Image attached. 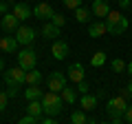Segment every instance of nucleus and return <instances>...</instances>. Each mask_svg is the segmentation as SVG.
<instances>
[{
    "mask_svg": "<svg viewBox=\"0 0 132 124\" xmlns=\"http://www.w3.org/2000/svg\"><path fill=\"white\" fill-rule=\"evenodd\" d=\"M104 22H106V27H108V31L112 36H121L128 31V18L123 13H119V11H110Z\"/></svg>",
    "mask_w": 132,
    "mask_h": 124,
    "instance_id": "obj_1",
    "label": "nucleus"
},
{
    "mask_svg": "<svg viewBox=\"0 0 132 124\" xmlns=\"http://www.w3.org/2000/svg\"><path fill=\"white\" fill-rule=\"evenodd\" d=\"M42 106H44V113L46 115H60L64 111V100H62L60 93L48 91V93L42 95Z\"/></svg>",
    "mask_w": 132,
    "mask_h": 124,
    "instance_id": "obj_2",
    "label": "nucleus"
},
{
    "mask_svg": "<svg viewBox=\"0 0 132 124\" xmlns=\"http://www.w3.org/2000/svg\"><path fill=\"white\" fill-rule=\"evenodd\" d=\"M126 109H128V98L123 95H114V98H108V104H106V111H108V115L114 120V122H119V120L126 115Z\"/></svg>",
    "mask_w": 132,
    "mask_h": 124,
    "instance_id": "obj_3",
    "label": "nucleus"
},
{
    "mask_svg": "<svg viewBox=\"0 0 132 124\" xmlns=\"http://www.w3.org/2000/svg\"><path fill=\"white\" fill-rule=\"evenodd\" d=\"M5 82L9 86H22V84H27V71H24L22 67H11V69H5Z\"/></svg>",
    "mask_w": 132,
    "mask_h": 124,
    "instance_id": "obj_4",
    "label": "nucleus"
},
{
    "mask_svg": "<svg viewBox=\"0 0 132 124\" xmlns=\"http://www.w3.org/2000/svg\"><path fill=\"white\" fill-rule=\"evenodd\" d=\"M18 64L24 69V71H31V69H35V64H38V53L33 51L31 47L22 49V51L18 53Z\"/></svg>",
    "mask_w": 132,
    "mask_h": 124,
    "instance_id": "obj_5",
    "label": "nucleus"
},
{
    "mask_svg": "<svg viewBox=\"0 0 132 124\" xmlns=\"http://www.w3.org/2000/svg\"><path fill=\"white\" fill-rule=\"evenodd\" d=\"M15 40H18V44H24V47H29V44L35 40V29L27 27V24L18 27V29H15Z\"/></svg>",
    "mask_w": 132,
    "mask_h": 124,
    "instance_id": "obj_6",
    "label": "nucleus"
},
{
    "mask_svg": "<svg viewBox=\"0 0 132 124\" xmlns=\"http://www.w3.org/2000/svg\"><path fill=\"white\" fill-rule=\"evenodd\" d=\"M66 86V75L60 71H53L51 75H48V89L55 91V93H62V89Z\"/></svg>",
    "mask_w": 132,
    "mask_h": 124,
    "instance_id": "obj_7",
    "label": "nucleus"
},
{
    "mask_svg": "<svg viewBox=\"0 0 132 124\" xmlns=\"http://www.w3.org/2000/svg\"><path fill=\"white\" fill-rule=\"evenodd\" d=\"M0 27H2V31H9V33H15V29L20 27V20L15 18L13 13H7L0 18Z\"/></svg>",
    "mask_w": 132,
    "mask_h": 124,
    "instance_id": "obj_8",
    "label": "nucleus"
},
{
    "mask_svg": "<svg viewBox=\"0 0 132 124\" xmlns=\"http://www.w3.org/2000/svg\"><path fill=\"white\" fill-rule=\"evenodd\" d=\"M53 7L48 5V2H40V5H35V9H33V16L35 18H40V20H51L53 18Z\"/></svg>",
    "mask_w": 132,
    "mask_h": 124,
    "instance_id": "obj_9",
    "label": "nucleus"
},
{
    "mask_svg": "<svg viewBox=\"0 0 132 124\" xmlns=\"http://www.w3.org/2000/svg\"><path fill=\"white\" fill-rule=\"evenodd\" d=\"M51 53H53L55 60H64V58L68 56V42H64V40L57 38L55 42H53V47H51Z\"/></svg>",
    "mask_w": 132,
    "mask_h": 124,
    "instance_id": "obj_10",
    "label": "nucleus"
},
{
    "mask_svg": "<svg viewBox=\"0 0 132 124\" xmlns=\"http://www.w3.org/2000/svg\"><path fill=\"white\" fill-rule=\"evenodd\" d=\"M90 11H93V16H97V18H106L112 9H110V5L106 0H93V9Z\"/></svg>",
    "mask_w": 132,
    "mask_h": 124,
    "instance_id": "obj_11",
    "label": "nucleus"
},
{
    "mask_svg": "<svg viewBox=\"0 0 132 124\" xmlns=\"http://www.w3.org/2000/svg\"><path fill=\"white\" fill-rule=\"evenodd\" d=\"M68 80L79 84L84 80V67H81V62H73L71 67H68Z\"/></svg>",
    "mask_w": 132,
    "mask_h": 124,
    "instance_id": "obj_12",
    "label": "nucleus"
},
{
    "mask_svg": "<svg viewBox=\"0 0 132 124\" xmlns=\"http://www.w3.org/2000/svg\"><path fill=\"white\" fill-rule=\"evenodd\" d=\"M106 31H108V27H106L104 20H95V22L88 24V36L90 38H101Z\"/></svg>",
    "mask_w": 132,
    "mask_h": 124,
    "instance_id": "obj_13",
    "label": "nucleus"
},
{
    "mask_svg": "<svg viewBox=\"0 0 132 124\" xmlns=\"http://www.w3.org/2000/svg\"><path fill=\"white\" fill-rule=\"evenodd\" d=\"M11 13H13L20 22H24V20L31 16V9H29V5H24V2H15L13 9H11Z\"/></svg>",
    "mask_w": 132,
    "mask_h": 124,
    "instance_id": "obj_14",
    "label": "nucleus"
},
{
    "mask_svg": "<svg viewBox=\"0 0 132 124\" xmlns=\"http://www.w3.org/2000/svg\"><path fill=\"white\" fill-rule=\"evenodd\" d=\"M42 36H44V38H48V40H57V36H60V27L53 24V22H46L42 27Z\"/></svg>",
    "mask_w": 132,
    "mask_h": 124,
    "instance_id": "obj_15",
    "label": "nucleus"
},
{
    "mask_svg": "<svg viewBox=\"0 0 132 124\" xmlns=\"http://www.w3.org/2000/svg\"><path fill=\"white\" fill-rule=\"evenodd\" d=\"M79 104L84 111H95V106H97V95H90V93H86V95L79 98Z\"/></svg>",
    "mask_w": 132,
    "mask_h": 124,
    "instance_id": "obj_16",
    "label": "nucleus"
},
{
    "mask_svg": "<svg viewBox=\"0 0 132 124\" xmlns=\"http://www.w3.org/2000/svg\"><path fill=\"white\" fill-rule=\"evenodd\" d=\"M29 115H33V118H40V115L44 113V106H42V100H29V106H27Z\"/></svg>",
    "mask_w": 132,
    "mask_h": 124,
    "instance_id": "obj_17",
    "label": "nucleus"
},
{
    "mask_svg": "<svg viewBox=\"0 0 132 124\" xmlns=\"http://www.w3.org/2000/svg\"><path fill=\"white\" fill-rule=\"evenodd\" d=\"M42 89H40V84H31L29 86L27 91H24V98H27V100H42Z\"/></svg>",
    "mask_w": 132,
    "mask_h": 124,
    "instance_id": "obj_18",
    "label": "nucleus"
},
{
    "mask_svg": "<svg viewBox=\"0 0 132 124\" xmlns=\"http://www.w3.org/2000/svg\"><path fill=\"white\" fill-rule=\"evenodd\" d=\"M15 47H18V40L11 38V36H5V38L0 40V49H2V51H7V53L15 51Z\"/></svg>",
    "mask_w": 132,
    "mask_h": 124,
    "instance_id": "obj_19",
    "label": "nucleus"
},
{
    "mask_svg": "<svg viewBox=\"0 0 132 124\" xmlns=\"http://www.w3.org/2000/svg\"><path fill=\"white\" fill-rule=\"evenodd\" d=\"M60 95H62V100H64V104H75V100H77V91H75V89H68V86H64Z\"/></svg>",
    "mask_w": 132,
    "mask_h": 124,
    "instance_id": "obj_20",
    "label": "nucleus"
},
{
    "mask_svg": "<svg viewBox=\"0 0 132 124\" xmlns=\"http://www.w3.org/2000/svg\"><path fill=\"white\" fill-rule=\"evenodd\" d=\"M90 16H93L90 9H84V7H77V9H75V20H77V22H88Z\"/></svg>",
    "mask_w": 132,
    "mask_h": 124,
    "instance_id": "obj_21",
    "label": "nucleus"
},
{
    "mask_svg": "<svg viewBox=\"0 0 132 124\" xmlns=\"http://www.w3.org/2000/svg\"><path fill=\"white\" fill-rule=\"evenodd\" d=\"M42 82V73L38 71V69H31V71H27V84H40Z\"/></svg>",
    "mask_w": 132,
    "mask_h": 124,
    "instance_id": "obj_22",
    "label": "nucleus"
},
{
    "mask_svg": "<svg viewBox=\"0 0 132 124\" xmlns=\"http://www.w3.org/2000/svg\"><path fill=\"white\" fill-rule=\"evenodd\" d=\"M90 64H93V67H104V64H106V53H104V51L93 53V58H90Z\"/></svg>",
    "mask_w": 132,
    "mask_h": 124,
    "instance_id": "obj_23",
    "label": "nucleus"
},
{
    "mask_svg": "<svg viewBox=\"0 0 132 124\" xmlns=\"http://www.w3.org/2000/svg\"><path fill=\"white\" fill-rule=\"evenodd\" d=\"M71 122H73V124H86L88 120H86L84 111H73V115H71Z\"/></svg>",
    "mask_w": 132,
    "mask_h": 124,
    "instance_id": "obj_24",
    "label": "nucleus"
},
{
    "mask_svg": "<svg viewBox=\"0 0 132 124\" xmlns=\"http://www.w3.org/2000/svg\"><path fill=\"white\" fill-rule=\"evenodd\" d=\"M126 67H128V64L121 60V58H114V60H112V71H114V73H121V71H126Z\"/></svg>",
    "mask_w": 132,
    "mask_h": 124,
    "instance_id": "obj_25",
    "label": "nucleus"
},
{
    "mask_svg": "<svg viewBox=\"0 0 132 124\" xmlns=\"http://www.w3.org/2000/svg\"><path fill=\"white\" fill-rule=\"evenodd\" d=\"M51 22L53 24H57V27H64V24H66V18H64V16H62V13H53V18H51Z\"/></svg>",
    "mask_w": 132,
    "mask_h": 124,
    "instance_id": "obj_26",
    "label": "nucleus"
},
{
    "mask_svg": "<svg viewBox=\"0 0 132 124\" xmlns=\"http://www.w3.org/2000/svg\"><path fill=\"white\" fill-rule=\"evenodd\" d=\"M62 2H64L66 9H73V11H75L77 7H81V0H62Z\"/></svg>",
    "mask_w": 132,
    "mask_h": 124,
    "instance_id": "obj_27",
    "label": "nucleus"
},
{
    "mask_svg": "<svg viewBox=\"0 0 132 124\" xmlns=\"http://www.w3.org/2000/svg\"><path fill=\"white\" fill-rule=\"evenodd\" d=\"M7 102H9V93H5V91H0V113L7 109Z\"/></svg>",
    "mask_w": 132,
    "mask_h": 124,
    "instance_id": "obj_28",
    "label": "nucleus"
},
{
    "mask_svg": "<svg viewBox=\"0 0 132 124\" xmlns=\"http://www.w3.org/2000/svg\"><path fill=\"white\" fill-rule=\"evenodd\" d=\"M18 124H40V118H33V115H27V118H22Z\"/></svg>",
    "mask_w": 132,
    "mask_h": 124,
    "instance_id": "obj_29",
    "label": "nucleus"
},
{
    "mask_svg": "<svg viewBox=\"0 0 132 124\" xmlns=\"http://www.w3.org/2000/svg\"><path fill=\"white\" fill-rule=\"evenodd\" d=\"M88 89H90V86H88V82H86V80H81L79 84H77V91H79L81 95H86V93H88Z\"/></svg>",
    "mask_w": 132,
    "mask_h": 124,
    "instance_id": "obj_30",
    "label": "nucleus"
},
{
    "mask_svg": "<svg viewBox=\"0 0 132 124\" xmlns=\"http://www.w3.org/2000/svg\"><path fill=\"white\" fill-rule=\"evenodd\" d=\"M121 95H123V98H130V95H132V82H128V84L121 89Z\"/></svg>",
    "mask_w": 132,
    "mask_h": 124,
    "instance_id": "obj_31",
    "label": "nucleus"
},
{
    "mask_svg": "<svg viewBox=\"0 0 132 124\" xmlns=\"http://www.w3.org/2000/svg\"><path fill=\"white\" fill-rule=\"evenodd\" d=\"M7 13H9V2L0 0V16H7Z\"/></svg>",
    "mask_w": 132,
    "mask_h": 124,
    "instance_id": "obj_32",
    "label": "nucleus"
},
{
    "mask_svg": "<svg viewBox=\"0 0 132 124\" xmlns=\"http://www.w3.org/2000/svg\"><path fill=\"white\" fill-rule=\"evenodd\" d=\"M123 118L128 120V122H132V104H128V109H126V115Z\"/></svg>",
    "mask_w": 132,
    "mask_h": 124,
    "instance_id": "obj_33",
    "label": "nucleus"
},
{
    "mask_svg": "<svg viewBox=\"0 0 132 124\" xmlns=\"http://www.w3.org/2000/svg\"><path fill=\"white\" fill-rule=\"evenodd\" d=\"M130 5H132V0H119V7H121V9H128Z\"/></svg>",
    "mask_w": 132,
    "mask_h": 124,
    "instance_id": "obj_34",
    "label": "nucleus"
},
{
    "mask_svg": "<svg viewBox=\"0 0 132 124\" xmlns=\"http://www.w3.org/2000/svg\"><path fill=\"white\" fill-rule=\"evenodd\" d=\"M18 89H20V86H9V91H7V93H9V98L18 95Z\"/></svg>",
    "mask_w": 132,
    "mask_h": 124,
    "instance_id": "obj_35",
    "label": "nucleus"
},
{
    "mask_svg": "<svg viewBox=\"0 0 132 124\" xmlns=\"http://www.w3.org/2000/svg\"><path fill=\"white\" fill-rule=\"evenodd\" d=\"M40 124H57L53 118H46V120H40Z\"/></svg>",
    "mask_w": 132,
    "mask_h": 124,
    "instance_id": "obj_36",
    "label": "nucleus"
},
{
    "mask_svg": "<svg viewBox=\"0 0 132 124\" xmlns=\"http://www.w3.org/2000/svg\"><path fill=\"white\" fill-rule=\"evenodd\" d=\"M126 69H128V73H130V75H132V60L128 62V67H126Z\"/></svg>",
    "mask_w": 132,
    "mask_h": 124,
    "instance_id": "obj_37",
    "label": "nucleus"
},
{
    "mask_svg": "<svg viewBox=\"0 0 132 124\" xmlns=\"http://www.w3.org/2000/svg\"><path fill=\"white\" fill-rule=\"evenodd\" d=\"M0 73H5V62H2V58H0Z\"/></svg>",
    "mask_w": 132,
    "mask_h": 124,
    "instance_id": "obj_38",
    "label": "nucleus"
},
{
    "mask_svg": "<svg viewBox=\"0 0 132 124\" xmlns=\"http://www.w3.org/2000/svg\"><path fill=\"white\" fill-rule=\"evenodd\" d=\"M86 124H95V120H88V122H86Z\"/></svg>",
    "mask_w": 132,
    "mask_h": 124,
    "instance_id": "obj_39",
    "label": "nucleus"
},
{
    "mask_svg": "<svg viewBox=\"0 0 132 124\" xmlns=\"http://www.w3.org/2000/svg\"><path fill=\"white\" fill-rule=\"evenodd\" d=\"M106 124H110V122H106ZM114 124H117V122H114Z\"/></svg>",
    "mask_w": 132,
    "mask_h": 124,
    "instance_id": "obj_40",
    "label": "nucleus"
},
{
    "mask_svg": "<svg viewBox=\"0 0 132 124\" xmlns=\"http://www.w3.org/2000/svg\"><path fill=\"white\" fill-rule=\"evenodd\" d=\"M0 40H2V36H0Z\"/></svg>",
    "mask_w": 132,
    "mask_h": 124,
    "instance_id": "obj_41",
    "label": "nucleus"
},
{
    "mask_svg": "<svg viewBox=\"0 0 132 124\" xmlns=\"http://www.w3.org/2000/svg\"><path fill=\"white\" fill-rule=\"evenodd\" d=\"M128 124H132V122H128Z\"/></svg>",
    "mask_w": 132,
    "mask_h": 124,
    "instance_id": "obj_42",
    "label": "nucleus"
}]
</instances>
